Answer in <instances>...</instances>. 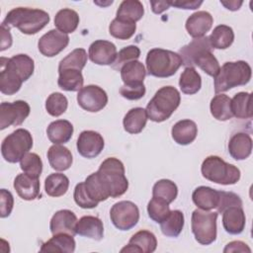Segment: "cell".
Returning a JSON list of instances; mask_svg holds the SVG:
<instances>
[{
	"label": "cell",
	"mask_w": 253,
	"mask_h": 253,
	"mask_svg": "<svg viewBox=\"0 0 253 253\" xmlns=\"http://www.w3.org/2000/svg\"><path fill=\"white\" fill-rule=\"evenodd\" d=\"M136 30V24L134 22L125 21L115 18L110 26L109 33L112 37L119 40H128L130 39Z\"/></svg>",
	"instance_id": "b9f144b4"
},
{
	"label": "cell",
	"mask_w": 253,
	"mask_h": 253,
	"mask_svg": "<svg viewBox=\"0 0 253 253\" xmlns=\"http://www.w3.org/2000/svg\"><path fill=\"white\" fill-rule=\"evenodd\" d=\"M201 172L207 180L220 185H233L240 179V170L235 165L215 155L208 156L203 161Z\"/></svg>",
	"instance_id": "52a82bcc"
},
{
	"label": "cell",
	"mask_w": 253,
	"mask_h": 253,
	"mask_svg": "<svg viewBox=\"0 0 253 253\" xmlns=\"http://www.w3.org/2000/svg\"><path fill=\"white\" fill-rule=\"evenodd\" d=\"M110 218L118 229L123 231L129 230L139 220V210L130 201H121L111 208Z\"/></svg>",
	"instance_id": "30bf717a"
},
{
	"label": "cell",
	"mask_w": 253,
	"mask_h": 253,
	"mask_svg": "<svg viewBox=\"0 0 253 253\" xmlns=\"http://www.w3.org/2000/svg\"><path fill=\"white\" fill-rule=\"evenodd\" d=\"M177 185L168 179H161L157 181L152 188V197L163 200L167 204H171L177 198Z\"/></svg>",
	"instance_id": "60d3db41"
},
{
	"label": "cell",
	"mask_w": 253,
	"mask_h": 253,
	"mask_svg": "<svg viewBox=\"0 0 253 253\" xmlns=\"http://www.w3.org/2000/svg\"><path fill=\"white\" fill-rule=\"evenodd\" d=\"M213 24L212 16L207 11H198L192 14L186 21V30L194 39L205 37Z\"/></svg>",
	"instance_id": "e0dca14e"
},
{
	"label": "cell",
	"mask_w": 253,
	"mask_h": 253,
	"mask_svg": "<svg viewBox=\"0 0 253 253\" xmlns=\"http://www.w3.org/2000/svg\"><path fill=\"white\" fill-rule=\"evenodd\" d=\"M128 243L133 245L138 253H152L157 247L155 235L148 230L137 231L130 237Z\"/></svg>",
	"instance_id": "f35d334b"
},
{
	"label": "cell",
	"mask_w": 253,
	"mask_h": 253,
	"mask_svg": "<svg viewBox=\"0 0 253 253\" xmlns=\"http://www.w3.org/2000/svg\"><path fill=\"white\" fill-rule=\"evenodd\" d=\"M23 80L11 69L1 67L0 72V91L4 95H14L23 84Z\"/></svg>",
	"instance_id": "ab89813d"
},
{
	"label": "cell",
	"mask_w": 253,
	"mask_h": 253,
	"mask_svg": "<svg viewBox=\"0 0 253 253\" xmlns=\"http://www.w3.org/2000/svg\"><path fill=\"white\" fill-rule=\"evenodd\" d=\"M230 207H242V201L238 195L233 192L219 191V203L216 207L218 213H222Z\"/></svg>",
	"instance_id": "f907efd6"
},
{
	"label": "cell",
	"mask_w": 253,
	"mask_h": 253,
	"mask_svg": "<svg viewBox=\"0 0 253 253\" xmlns=\"http://www.w3.org/2000/svg\"><path fill=\"white\" fill-rule=\"evenodd\" d=\"M231 99L225 94L215 95L210 104V110L211 116L217 121H228L233 116L230 107Z\"/></svg>",
	"instance_id": "d590c367"
},
{
	"label": "cell",
	"mask_w": 253,
	"mask_h": 253,
	"mask_svg": "<svg viewBox=\"0 0 253 253\" xmlns=\"http://www.w3.org/2000/svg\"><path fill=\"white\" fill-rule=\"evenodd\" d=\"M33 147V137L29 130L18 128L8 134L2 141L1 154L9 163H17Z\"/></svg>",
	"instance_id": "ba28073f"
},
{
	"label": "cell",
	"mask_w": 253,
	"mask_h": 253,
	"mask_svg": "<svg viewBox=\"0 0 253 253\" xmlns=\"http://www.w3.org/2000/svg\"><path fill=\"white\" fill-rule=\"evenodd\" d=\"M246 223V217L242 207H230L222 212V225L229 234H240Z\"/></svg>",
	"instance_id": "44dd1931"
},
{
	"label": "cell",
	"mask_w": 253,
	"mask_h": 253,
	"mask_svg": "<svg viewBox=\"0 0 253 253\" xmlns=\"http://www.w3.org/2000/svg\"><path fill=\"white\" fill-rule=\"evenodd\" d=\"M48 139L53 144H62L70 140L73 134V126L69 121L57 120L50 123L46 128Z\"/></svg>",
	"instance_id": "484cf974"
},
{
	"label": "cell",
	"mask_w": 253,
	"mask_h": 253,
	"mask_svg": "<svg viewBox=\"0 0 253 253\" xmlns=\"http://www.w3.org/2000/svg\"><path fill=\"white\" fill-rule=\"evenodd\" d=\"M217 211L195 210L191 217L192 232L202 245H210L216 239Z\"/></svg>",
	"instance_id": "9c48e42d"
},
{
	"label": "cell",
	"mask_w": 253,
	"mask_h": 253,
	"mask_svg": "<svg viewBox=\"0 0 253 253\" xmlns=\"http://www.w3.org/2000/svg\"><path fill=\"white\" fill-rule=\"evenodd\" d=\"M170 6H174L179 9H185V10H195L199 8L203 1H197V0H174L169 1Z\"/></svg>",
	"instance_id": "db71d44e"
},
{
	"label": "cell",
	"mask_w": 253,
	"mask_h": 253,
	"mask_svg": "<svg viewBox=\"0 0 253 253\" xmlns=\"http://www.w3.org/2000/svg\"><path fill=\"white\" fill-rule=\"evenodd\" d=\"M145 86L143 83L134 85H123L120 88V94L126 100H139L145 95Z\"/></svg>",
	"instance_id": "816d5d0a"
},
{
	"label": "cell",
	"mask_w": 253,
	"mask_h": 253,
	"mask_svg": "<svg viewBox=\"0 0 253 253\" xmlns=\"http://www.w3.org/2000/svg\"><path fill=\"white\" fill-rule=\"evenodd\" d=\"M181 91L187 95L198 93L202 87V78L195 67H186L179 79Z\"/></svg>",
	"instance_id": "8d00e7d4"
},
{
	"label": "cell",
	"mask_w": 253,
	"mask_h": 253,
	"mask_svg": "<svg viewBox=\"0 0 253 253\" xmlns=\"http://www.w3.org/2000/svg\"><path fill=\"white\" fill-rule=\"evenodd\" d=\"M75 230L76 234L97 241L101 240L104 236V225L102 220L93 215H85L77 220Z\"/></svg>",
	"instance_id": "ffe728a7"
},
{
	"label": "cell",
	"mask_w": 253,
	"mask_h": 253,
	"mask_svg": "<svg viewBox=\"0 0 253 253\" xmlns=\"http://www.w3.org/2000/svg\"><path fill=\"white\" fill-rule=\"evenodd\" d=\"M251 67L243 60L227 61L214 77V92H225L231 88L246 85L251 79Z\"/></svg>",
	"instance_id": "5b68a950"
},
{
	"label": "cell",
	"mask_w": 253,
	"mask_h": 253,
	"mask_svg": "<svg viewBox=\"0 0 253 253\" xmlns=\"http://www.w3.org/2000/svg\"><path fill=\"white\" fill-rule=\"evenodd\" d=\"M14 207V198L11 192L6 189L0 191V216L2 218L7 217L11 214Z\"/></svg>",
	"instance_id": "f5cc1de1"
},
{
	"label": "cell",
	"mask_w": 253,
	"mask_h": 253,
	"mask_svg": "<svg viewBox=\"0 0 253 253\" xmlns=\"http://www.w3.org/2000/svg\"><path fill=\"white\" fill-rule=\"evenodd\" d=\"M105 142L103 136L95 130L82 131L77 139L76 147L78 153L85 158H95L98 156L103 148Z\"/></svg>",
	"instance_id": "5bb4252c"
},
{
	"label": "cell",
	"mask_w": 253,
	"mask_h": 253,
	"mask_svg": "<svg viewBox=\"0 0 253 253\" xmlns=\"http://www.w3.org/2000/svg\"><path fill=\"white\" fill-rule=\"evenodd\" d=\"M47 159L51 168L56 171L69 169L73 161L70 150L61 144H53L48 148Z\"/></svg>",
	"instance_id": "d4e9b609"
},
{
	"label": "cell",
	"mask_w": 253,
	"mask_h": 253,
	"mask_svg": "<svg viewBox=\"0 0 253 253\" xmlns=\"http://www.w3.org/2000/svg\"><path fill=\"white\" fill-rule=\"evenodd\" d=\"M75 240L72 235L67 233L53 234V236L44 242L40 251L41 252H60L72 253L75 250Z\"/></svg>",
	"instance_id": "4316f807"
},
{
	"label": "cell",
	"mask_w": 253,
	"mask_h": 253,
	"mask_svg": "<svg viewBox=\"0 0 253 253\" xmlns=\"http://www.w3.org/2000/svg\"><path fill=\"white\" fill-rule=\"evenodd\" d=\"M69 187V179L67 176L61 173H52L45 178L44 190L50 197L63 196Z\"/></svg>",
	"instance_id": "74e56055"
},
{
	"label": "cell",
	"mask_w": 253,
	"mask_h": 253,
	"mask_svg": "<svg viewBox=\"0 0 253 253\" xmlns=\"http://www.w3.org/2000/svg\"><path fill=\"white\" fill-rule=\"evenodd\" d=\"M73 198H74L75 203L82 209H94L99 204L98 202H96L90 198V196L88 195V193L85 189L84 182L78 183L75 186Z\"/></svg>",
	"instance_id": "681fc988"
},
{
	"label": "cell",
	"mask_w": 253,
	"mask_h": 253,
	"mask_svg": "<svg viewBox=\"0 0 253 253\" xmlns=\"http://www.w3.org/2000/svg\"><path fill=\"white\" fill-rule=\"evenodd\" d=\"M211 48L225 49L229 47L234 41L233 30L226 25H218L209 37Z\"/></svg>",
	"instance_id": "836d02e7"
},
{
	"label": "cell",
	"mask_w": 253,
	"mask_h": 253,
	"mask_svg": "<svg viewBox=\"0 0 253 253\" xmlns=\"http://www.w3.org/2000/svg\"><path fill=\"white\" fill-rule=\"evenodd\" d=\"M179 55L183 65L186 67H194V65H197L205 73L213 78L220 69L217 59L211 52L209 37L194 39L190 43L180 48Z\"/></svg>",
	"instance_id": "6da1fadb"
},
{
	"label": "cell",
	"mask_w": 253,
	"mask_h": 253,
	"mask_svg": "<svg viewBox=\"0 0 253 253\" xmlns=\"http://www.w3.org/2000/svg\"><path fill=\"white\" fill-rule=\"evenodd\" d=\"M84 186L90 198L98 203L106 201L108 198H110L102 182L100 181L97 172L92 173L86 178L84 181Z\"/></svg>",
	"instance_id": "ee69618b"
},
{
	"label": "cell",
	"mask_w": 253,
	"mask_h": 253,
	"mask_svg": "<svg viewBox=\"0 0 253 253\" xmlns=\"http://www.w3.org/2000/svg\"><path fill=\"white\" fill-rule=\"evenodd\" d=\"M172 138L180 145H188L192 143L198 134V126L191 120H181L177 122L171 130Z\"/></svg>",
	"instance_id": "cb8c5ba5"
},
{
	"label": "cell",
	"mask_w": 253,
	"mask_h": 253,
	"mask_svg": "<svg viewBox=\"0 0 253 253\" xmlns=\"http://www.w3.org/2000/svg\"><path fill=\"white\" fill-rule=\"evenodd\" d=\"M69 43V37L58 30H50L44 34L38 42L40 52L47 57L60 53Z\"/></svg>",
	"instance_id": "4fadbf2b"
},
{
	"label": "cell",
	"mask_w": 253,
	"mask_h": 253,
	"mask_svg": "<svg viewBox=\"0 0 253 253\" xmlns=\"http://www.w3.org/2000/svg\"><path fill=\"white\" fill-rule=\"evenodd\" d=\"M150 5L152 7L151 9L153 13L155 14H161L162 12L168 10L170 7L169 1H150Z\"/></svg>",
	"instance_id": "6f0895ef"
},
{
	"label": "cell",
	"mask_w": 253,
	"mask_h": 253,
	"mask_svg": "<svg viewBox=\"0 0 253 253\" xmlns=\"http://www.w3.org/2000/svg\"><path fill=\"white\" fill-rule=\"evenodd\" d=\"M76 223L77 217L73 211L69 210H60L52 215L49 222V229L52 235L67 233L74 236L76 234Z\"/></svg>",
	"instance_id": "2e32d148"
},
{
	"label": "cell",
	"mask_w": 253,
	"mask_h": 253,
	"mask_svg": "<svg viewBox=\"0 0 253 253\" xmlns=\"http://www.w3.org/2000/svg\"><path fill=\"white\" fill-rule=\"evenodd\" d=\"M139 56L140 49L136 45H127L119 51L115 62L112 64V67L113 69L120 71L123 65L132 60H137Z\"/></svg>",
	"instance_id": "c3c4849f"
},
{
	"label": "cell",
	"mask_w": 253,
	"mask_h": 253,
	"mask_svg": "<svg viewBox=\"0 0 253 253\" xmlns=\"http://www.w3.org/2000/svg\"><path fill=\"white\" fill-rule=\"evenodd\" d=\"M12 45V36L10 33V29H7L1 26V47L0 50L3 51L9 48Z\"/></svg>",
	"instance_id": "9f6ffc18"
},
{
	"label": "cell",
	"mask_w": 253,
	"mask_h": 253,
	"mask_svg": "<svg viewBox=\"0 0 253 253\" xmlns=\"http://www.w3.org/2000/svg\"><path fill=\"white\" fill-rule=\"evenodd\" d=\"M1 67H7L14 71L24 82L27 81L34 73L35 63L32 57L27 54H17L11 58H6V63L3 57L1 58Z\"/></svg>",
	"instance_id": "ac0fdd59"
},
{
	"label": "cell",
	"mask_w": 253,
	"mask_h": 253,
	"mask_svg": "<svg viewBox=\"0 0 253 253\" xmlns=\"http://www.w3.org/2000/svg\"><path fill=\"white\" fill-rule=\"evenodd\" d=\"M58 87L64 91H79L83 88V75L77 69H62L58 70Z\"/></svg>",
	"instance_id": "4dcf8cb0"
},
{
	"label": "cell",
	"mask_w": 253,
	"mask_h": 253,
	"mask_svg": "<svg viewBox=\"0 0 253 253\" xmlns=\"http://www.w3.org/2000/svg\"><path fill=\"white\" fill-rule=\"evenodd\" d=\"M223 252H248L250 253L251 250L250 248L247 246V244H245L242 241H232L226 244L225 248L223 249Z\"/></svg>",
	"instance_id": "11a10c76"
},
{
	"label": "cell",
	"mask_w": 253,
	"mask_h": 253,
	"mask_svg": "<svg viewBox=\"0 0 253 253\" xmlns=\"http://www.w3.org/2000/svg\"><path fill=\"white\" fill-rule=\"evenodd\" d=\"M228 152L235 160H244L252 152V138L245 132H237L228 141Z\"/></svg>",
	"instance_id": "7402d4cb"
},
{
	"label": "cell",
	"mask_w": 253,
	"mask_h": 253,
	"mask_svg": "<svg viewBox=\"0 0 253 253\" xmlns=\"http://www.w3.org/2000/svg\"><path fill=\"white\" fill-rule=\"evenodd\" d=\"M87 63V52L84 48H76L68 53L58 64V70L77 69L82 70Z\"/></svg>",
	"instance_id": "7bdbcfd3"
},
{
	"label": "cell",
	"mask_w": 253,
	"mask_h": 253,
	"mask_svg": "<svg viewBox=\"0 0 253 253\" xmlns=\"http://www.w3.org/2000/svg\"><path fill=\"white\" fill-rule=\"evenodd\" d=\"M148 216L155 222L160 223L170 212L169 204L158 198L152 197L147 205Z\"/></svg>",
	"instance_id": "7dc6e473"
},
{
	"label": "cell",
	"mask_w": 253,
	"mask_h": 253,
	"mask_svg": "<svg viewBox=\"0 0 253 253\" xmlns=\"http://www.w3.org/2000/svg\"><path fill=\"white\" fill-rule=\"evenodd\" d=\"M79 24L78 13L72 9L64 8L59 10L54 17V26L63 34L73 33Z\"/></svg>",
	"instance_id": "1f68e13d"
},
{
	"label": "cell",
	"mask_w": 253,
	"mask_h": 253,
	"mask_svg": "<svg viewBox=\"0 0 253 253\" xmlns=\"http://www.w3.org/2000/svg\"><path fill=\"white\" fill-rule=\"evenodd\" d=\"M121 78L124 85H134L143 83L146 76L144 65L138 60H132L126 63L121 68Z\"/></svg>",
	"instance_id": "f1b7e54d"
},
{
	"label": "cell",
	"mask_w": 253,
	"mask_h": 253,
	"mask_svg": "<svg viewBox=\"0 0 253 253\" xmlns=\"http://www.w3.org/2000/svg\"><path fill=\"white\" fill-rule=\"evenodd\" d=\"M77 102L83 110L97 113L106 107L108 95L104 89L97 85H87L78 91Z\"/></svg>",
	"instance_id": "7c38bea8"
},
{
	"label": "cell",
	"mask_w": 253,
	"mask_h": 253,
	"mask_svg": "<svg viewBox=\"0 0 253 253\" xmlns=\"http://www.w3.org/2000/svg\"><path fill=\"white\" fill-rule=\"evenodd\" d=\"M221 5H223L226 9L230 10V11H236L238 10L241 5H242V1H220Z\"/></svg>",
	"instance_id": "680465c9"
},
{
	"label": "cell",
	"mask_w": 253,
	"mask_h": 253,
	"mask_svg": "<svg viewBox=\"0 0 253 253\" xmlns=\"http://www.w3.org/2000/svg\"><path fill=\"white\" fill-rule=\"evenodd\" d=\"M116 45L105 40L93 42L88 50V56L92 62L98 65H112L117 58Z\"/></svg>",
	"instance_id": "9a60e30c"
},
{
	"label": "cell",
	"mask_w": 253,
	"mask_h": 253,
	"mask_svg": "<svg viewBox=\"0 0 253 253\" xmlns=\"http://www.w3.org/2000/svg\"><path fill=\"white\" fill-rule=\"evenodd\" d=\"M144 14L143 5L138 0H124L118 10L117 17L118 19L129 21V22H137L139 21Z\"/></svg>",
	"instance_id": "e575fe53"
},
{
	"label": "cell",
	"mask_w": 253,
	"mask_h": 253,
	"mask_svg": "<svg viewBox=\"0 0 253 253\" xmlns=\"http://www.w3.org/2000/svg\"><path fill=\"white\" fill-rule=\"evenodd\" d=\"M14 189L18 196L26 201H33L40 196L39 178L30 176L26 173L19 174L14 180Z\"/></svg>",
	"instance_id": "d6986e66"
},
{
	"label": "cell",
	"mask_w": 253,
	"mask_h": 253,
	"mask_svg": "<svg viewBox=\"0 0 253 253\" xmlns=\"http://www.w3.org/2000/svg\"><path fill=\"white\" fill-rule=\"evenodd\" d=\"M251 102V93L239 92L235 94L230 102L232 116L237 119H251L253 116Z\"/></svg>",
	"instance_id": "f546056e"
},
{
	"label": "cell",
	"mask_w": 253,
	"mask_h": 253,
	"mask_svg": "<svg viewBox=\"0 0 253 253\" xmlns=\"http://www.w3.org/2000/svg\"><path fill=\"white\" fill-rule=\"evenodd\" d=\"M184 227V214L179 210L170 211L169 214L160 222V229L165 236L178 237Z\"/></svg>",
	"instance_id": "d6a6232c"
},
{
	"label": "cell",
	"mask_w": 253,
	"mask_h": 253,
	"mask_svg": "<svg viewBox=\"0 0 253 253\" xmlns=\"http://www.w3.org/2000/svg\"><path fill=\"white\" fill-rule=\"evenodd\" d=\"M194 204L204 211H211L216 209L219 203V191L211 187L200 186L196 188L192 194Z\"/></svg>",
	"instance_id": "603a6c76"
},
{
	"label": "cell",
	"mask_w": 253,
	"mask_h": 253,
	"mask_svg": "<svg viewBox=\"0 0 253 253\" xmlns=\"http://www.w3.org/2000/svg\"><path fill=\"white\" fill-rule=\"evenodd\" d=\"M31 108L25 101L18 100L13 103L3 102L0 105V129L13 126H17L24 123L30 115Z\"/></svg>",
	"instance_id": "8fae6325"
},
{
	"label": "cell",
	"mask_w": 253,
	"mask_h": 253,
	"mask_svg": "<svg viewBox=\"0 0 253 253\" xmlns=\"http://www.w3.org/2000/svg\"><path fill=\"white\" fill-rule=\"evenodd\" d=\"M20 167L24 173L39 178L42 172V161L37 153H27L20 161Z\"/></svg>",
	"instance_id": "bcb514c9"
},
{
	"label": "cell",
	"mask_w": 253,
	"mask_h": 253,
	"mask_svg": "<svg viewBox=\"0 0 253 253\" xmlns=\"http://www.w3.org/2000/svg\"><path fill=\"white\" fill-rule=\"evenodd\" d=\"M49 20V15L43 10L18 7L8 12L1 26L7 29L17 28L26 35H35L42 30Z\"/></svg>",
	"instance_id": "7a4b0ae2"
},
{
	"label": "cell",
	"mask_w": 253,
	"mask_h": 253,
	"mask_svg": "<svg viewBox=\"0 0 253 253\" xmlns=\"http://www.w3.org/2000/svg\"><path fill=\"white\" fill-rule=\"evenodd\" d=\"M68 107L67 98L59 93H51L45 101V110L52 117H59L65 113Z\"/></svg>",
	"instance_id": "f6af8a7d"
},
{
	"label": "cell",
	"mask_w": 253,
	"mask_h": 253,
	"mask_svg": "<svg viewBox=\"0 0 253 253\" xmlns=\"http://www.w3.org/2000/svg\"><path fill=\"white\" fill-rule=\"evenodd\" d=\"M147 113L146 110L140 107L130 109L124 117L123 125L126 132L131 134H136L142 131L147 123Z\"/></svg>",
	"instance_id": "83f0119b"
},
{
	"label": "cell",
	"mask_w": 253,
	"mask_h": 253,
	"mask_svg": "<svg viewBox=\"0 0 253 253\" xmlns=\"http://www.w3.org/2000/svg\"><path fill=\"white\" fill-rule=\"evenodd\" d=\"M146 69L151 76L166 78L174 75L183 65L179 53L163 48H152L146 55Z\"/></svg>",
	"instance_id": "8992f818"
},
{
	"label": "cell",
	"mask_w": 253,
	"mask_h": 253,
	"mask_svg": "<svg viewBox=\"0 0 253 253\" xmlns=\"http://www.w3.org/2000/svg\"><path fill=\"white\" fill-rule=\"evenodd\" d=\"M180 102V92L173 86H164L148 102L146 106L147 117L155 123L164 122L172 116L179 107Z\"/></svg>",
	"instance_id": "277c9868"
},
{
	"label": "cell",
	"mask_w": 253,
	"mask_h": 253,
	"mask_svg": "<svg viewBox=\"0 0 253 253\" xmlns=\"http://www.w3.org/2000/svg\"><path fill=\"white\" fill-rule=\"evenodd\" d=\"M100 181L111 198L124 195L128 188V181L125 175V167L121 160L115 157L105 159L98 171Z\"/></svg>",
	"instance_id": "3957f363"
}]
</instances>
